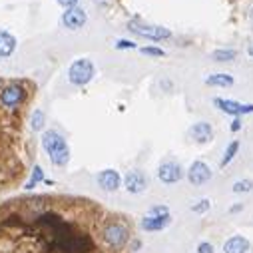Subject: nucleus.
Instances as JSON below:
<instances>
[{
	"label": "nucleus",
	"mask_w": 253,
	"mask_h": 253,
	"mask_svg": "<svg viewBox=\"0 0 253 253\" xmlns=\"http://www.w3.org/2000/svg\"><path fill=\"white\" fill-rule=\"evenodd\" d=\"M42 148L48 154L50 162L58 168H64L70 162V148L64 136L58 134L56 130H46L42 134Z\"/></svg>",
	"instance_id": "1"
},
{
	"label": "nucleus",
	"mask_w": 253,
	"mask_h": 253,
	"mask_svg": "<svg viewBox=\"0 0 253 253\" xmlns=\"http://www.w3.org/2000/svg\"><path fill=\"white\" fill-rule=\"evenodd\" d=\"M28 100V88L24 82H8L0 88V106L8 112H16Z\"/></svg>",
	"instance_id": "2"
},
{
	"label": "nucleus",
	"mask_w": 253,
	"mask_h": 253,
	"mask_svg": "<svg viewBox=\"0 0 253 253\" xmlns=\"http://www.w3.org/2000/svg\"><path fill=\"white\" fill-rule=\"evenodd\" d=\"M102 241L110 247V249H124L130 241V229L124 221H108L102 227Z\"/></svg>",
	"instance_id": "3"
},
{
	"label": "nucleus",
	"mask_w": 253,
	"mask_h": 253,
	"mask_svg": "<svg viewBox=\"0 0 253 253\" xmlns=\"http://www.w3.org/2000/svg\"><path fill=\"white\" fill-rule=\"evenodd\" d=\"M96 74V66L90 58H78L74 60L68 68V80L74 86H86Z\"/></svg>",
	"instance_id": "4"
},
{
	"label": "nucleus",
	"mask_w": 253,
	"mask_h": 253,
	"mask_svg": "<svg viewBox=\"0 0 253 253\" xmlns=\"http://www.w3.org/2000/svg\"><path fill=\"white\" fill-rule=\"evenodd\" d=\"M128 30L136 36H142V38L154 40V42H164L171 36V32L164 26H154V24H146V22H138V20H130Z\"/></svg>",
	"instance_id": "5"
},
{
	"label": "nucleus",
	"mask_w": 253,
	"mask_h": 253,
	"mask_svg": "<svg viewBox=\"0 0 253 253\" xmlns=\"http://www.w3.org/2000/svg\"><path fill=\"white\" fill-rule=\"evenodd\" d=\"M158 177H160L162 183H166V185H173V183L181 181V177H183V169H181V166H179L177 162L169 160V162L160 164V168H158Z\"/></svg>",
	"instance_id": "6"
},
{
	"label": "nucleus",
	"mask_w": 253,
	"mask_h": 253,
	"mask_svg": "<svg viewBox=\"0 0 253 253\" xmlns=\"http://www.w3.org/2000/svg\"><path fill=\"white\" fill-rule=\"evenodd\" d=\"M124 187L128 189L130 194H144L148 187V175L142 169H130L124 175Z\"/></svg>",
	"instance_id": "7"
},
{
	"label": "nucleus",
	"mask_w": 253,
	"mask_h": 253,
	"mask_svg": "<svg viewBox=\"0 0 253 253\" xmlns=\"http://www.w3.org/2000/svg\"><path fill=\"white\" fill-rule=\"evenodd\" d=\"M213 104L225 112L227 116H233V118H241L243 114H251L253 112V104H241L237 100H227V98H215Z\"/></svg>",
	"instance_id": "8"
},
{
	"label": "nucleus",
	"mask_w": 253,
	"mask_h": 253,
	"mask_svg": "<svg viewBox=\"0 0 253 253\" xmlns=\"http://www.w3.org/2000/svg\"><path fill=\"white\" fill-rule=\"evenodd\" d=\"M187 179L192 185H204L211 179V168L206 162H194L187 169Z\"/></svg>",
	"instance_id": "9"
},
{
	"label": "nucleus",
	"mask_w": 253,
	"mask_h": 253,
	"mask_svg": "<svg viewBox=\"0 0 253 253\" xmlns=\"http://www.w3.org/2000/svg\"><path fill=\"white\" fill-rule=\"evenodd\" d=\"M86 20H88V16L80 6L66 8L64 14H62V24H64L68 30H80L86 24Z\"/></svg>",
	"instance_id": "10"
},
{
	"label": "nucleus",
	"mask_w": 253,
	"mask_h": 253,
	"mask_svg": "<svg viewBox=\"0 0 253 253\" xmlns=\"http://www.w3.org/2000/svg\"><path fill=\"white\" fill-rule=\"evenodd\" d=\"M189 138L198 144H210L213 140V128L210 122H196L189 128Z\"/></svg>",
	"instance_id": "11"
},
{
	"label": "nucleus",
	"mask_w": 253,
	"mask_h": 253,
	"mask_svg": "<svg viewBox=\"0 0 253 253\" xmlns=\"http://www.w3.org/2000/svg\"><path fill=\"white\" fill-rule=\"evenodd\" d=\"M96 179L104 192H116V189H120V185H122V175L116 169H102Z\"/></svg>",
	"instance_id": "12"
},
{
	"label": "nucleus",
	"mask_w": 253,
	"mask_h": 253,
	"mask_svg": "<svg viewBox=\"0 0 253 253\" xmlns=\"http://www.w3.org/2000/svg\"><path fill=\"white\" fill-rule=\"evenodd\" d=\"M171 223V215H146L140 221L144 231H162Z\"/></svg>",
	"instance_id": "13"
},
{
	"label": "nucleus",
	"mask_w": 253,
	"mask_h": 253,
	"mask_svg": "<svg viewBox=\"0 0 253 253\" xmlns=\"http://www.w3.org/2000/svg\"><path fill=\"white\" fill-rule=\"evenodd\" d=\"M251 243L243 235H233L223 243V253H249Z\"/></svg>",
	"instance_id": "14"
},
{
	"label": "nucleus",
	"mask_w": 253,
	"mask_h": 253,
	"mask_svg": "<svg viewBox=\"0 0 253 253\" xmlns=\"http://www.w3.org/2000/svg\"><path fill=\"white\" fill-rule=\"evenodd\" d=\"M16 36L8 30H0V58H10L16 50Z\"/></svg>",
	"instance_id": "15"
},
{
	"label": "nucleus",
	"mask_w": 253,
	"mask_h": 253,
	"mask_svg": "<svg viewBox=\"0 0 253 253\" xmlns=\"http://www.w3.org/2000/svg\"><path fill=\"white\" fill-rule=\"evenodd\" d=\"M235 80H233V76H229V74H210L208 78H206V84L208 86H217V88H229L231 84H233Z\"/></svg>",
	"instance_id": "16"
},
{
	"label": "nucleus",
	"mask_w": 253,
	"mask_h": 253,
	"mask_svg": "<svg viewBox=\"0 0 253 253\" xmlns=\"http://www.w3.org/2000/svg\"><path fill=\"white\" fill-rule=\"evenodd\" d=\"M237 152H239V142L237 140H233V142H229L227 144V148H225V154H223V158H221V168H227L229 164H231V160L237 156Z\"/></svg>",
	"instance_id": "17"
},
{
	"label": "nucleus",
	"mask_w": 253,
	"mask_h": 253,
	"mask_svg": "<svg viewBox=\"0 0 253 253\" xmlns=\"http://www.w3.org/2000/svg\"><path fill=\"white\" fill-rule=\"evenodd\" d=\"M211 58H213L215 62H231V60L237 58V52H235V50H215V52L211 54Z\"/></svg>",
	"instance_id": "18"
},
{
	"label": "nucleus",
	"mask_w": 253,
	"mask_h": 253,
	"mask_svg": "<svg viewBox=\"0 0 253 253\" xmlns=\"http://www.w3.org/2000/svg\"><path fill=\"white\" fill-rule=\"evenodd\" d=\"M44 122H46L44 112H42V110H34V114H32V118H30L32 130H34V132H40V130L44 128Z\"/></svg>",
	"instance_id": "19"
},
{
	"label": "nucleus",
	"mask_w": 253,
	"mask_h": 253,
	"mask_svg": "<svg viewBox=\"0 0 253 253\" xmlns=\"http://www.w3.org/2000/svg\"><path fill=\"white\" fill-rule=\"evenodd\" d=\"M253 189V181L251 179H239L233 183V192L235 194H249Z\"/></svg>",
	"instance_id": "20"
},
{
	"label": "nucleus",
	"mask_w": 253,
	"mask_h": 253,
	"mask_svg": "<svg viewBox=\"0 0 253 253\" xmlns=\"http://www.w3.org/2000/svg\"><path fill=\"white\" fill-rule=\"evenodd\" d=\"M44 179V171H42V168L40 166H34V169H32V175H30V181L26 183V189H32L36 183H40Z\"/></svg>",
	"instance_id": "21"
},
{
	"label": "nucleus",
	"mask_w": 253,
	"mask_h": 253,
	"mask_svg": "<svg viewBox=\"0 0 253 253\" xmlns=\"http://www.w3.org/2000/svg\"><path fill=\"white\" fill-rule=\"evenodd\" d=\"M140 52H142L144 56H156V58H164V56H166V52H164L162 48H158V46H144Z\"/></svg>",
	"instance_id": "22"
},
{
	"label": "nucleus",
	"mask_w": 253,
	"mask_h": 253,
	"mask_svg": "<svg viewBox=\"0 0 253 253\" xmlns=\"http://www.w3.org/2000/svg\"><path fill=\"white\" fill-rule=\"evenodd\" d=\"M210 206H211L210 200H200L198 204L192 206V211L194 213H206V211H210Z\"/></svg>",
	"instance_id": "23"
},
{
	"label": "nucleus",
	"mask_w": 253,
	"mask_h": 253,
	"mask_svg": "<svg viewBox=\"0 0 253 253\" xmlns=\"http://www.w3.org/2000/svg\"><path fill=\"white\" fill-rule=\"evenodd\" d=\"M114 46L118 50H134L136 48V42H132V40H118Z\"/></svg>",
	"instance_id": "24"
},
{
	"label": "nucleus",
	"mask_w": 253,
	"mask_h": 253,
	"mask_svg": "<svg viewBox=\"0 0 253 253\" xmlns=\"http://www.w3.org/2000/svg\"><path fill=\"white\" fill-rule=\"evenodd\" d=\"M148 215H169V210L166 206H154V208H150Z\"/></svg>",
	"instance_id": "25"
},
{
	"label": "nucleus",
	"mask_w": 253,
	"mask_h": 253,
	"mask_svg": "<svg viewBox=\"0 0 253 253\" xmlns=\"http://www.w3.org/2000/svg\"><path fill=\"white\" fill-rule=\"evenodd\" d=\"M198 253H213V245L210 241H202L198 245Z\"/></svg>",
	"instance_id": "26"
},
{
	"label": "nucleus",
	"mask_w": 253,
	"mask_h": 253,
	"mask_svg": "<svg viewBox=\"0 0 253 253\" xmlns=\"http://www.w3.org/2000/svg\"><path fill=\"white\" fill-rule=\"evenodd\" d=\"M56 2H58L62 8H72V6H78V0H56Z\"/></svg>",
	"instance_id": "27"
},
{
	"label": "nucleus",
	"mask_w": 253,
	"mask_h": 253,
	"mask_svg": "<svg viewBox=\"0 0 253 253\" xmlns=\"http://www.w3.org/2000/svg\"><path fill=\"white\" fill-rule=\"evenodd\" d=\"M229 128H231V132H239V130H241V120H239V118H233V122H231Z\"/></svg>",
	"instance_id": "28"
},
{
	"label": "nucleus",
	"mask_w": 253,
	"mask_h": 253,
	"mask_svg": "<svg viewBox=\"0 0 253 253\" xmlns=\"http://www.w3.org/2000/svg\"><path fill=\"white\" fill-rule=\"evenodd\" d=\"M247 54H249V56H251V58H253V44H251V46H249V48H247Z\"/></svg>",
	"instance_id": "29"
},
{
	"label": "nucleus",
	"mask_w": 253,
	"mask_h": 253,
	"mask_svg": "<svg viewBox=\"0 0 253 253\" xmlns=\"http://www.w3.org/2000/svg\"><path fill=\"white\" fill-rule=\"evenodd\" d=\"M96 2H98V4H104V2H106V0H96Z\"/></svg>",
	"instance_id": "30"
},
{
	"label": "nucleus",
	"mask_w": 253,
	"mask_h": 253,
	"mask_svg": "<svg viewBox=\"0 0 253 253\" xmlns=\"http://www.w3.org/2000/svg\"><path fill=\"white\" fill-rule=\"evenodd\" d=\"M251 14H253V10H251Z\"/></svg>",
	"instance_id": "31"
}]
</instances>
